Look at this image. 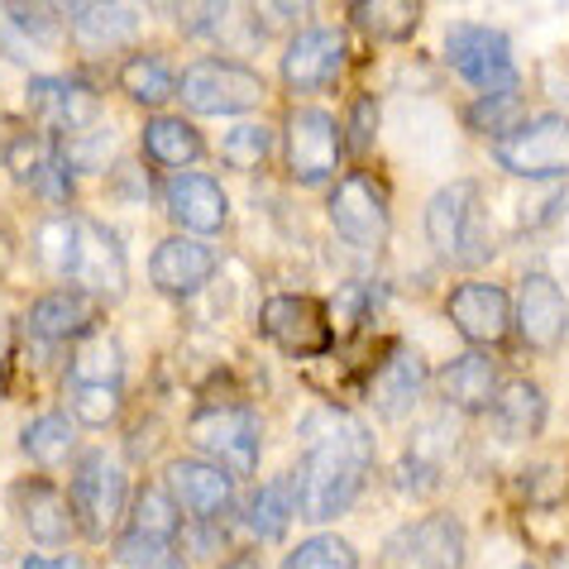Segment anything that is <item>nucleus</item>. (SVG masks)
I'll return each instance as SVG.
<instances>
[{
  "label": "nucleus",
  "instance_id": "13",
  "mask_svg": "<svg viewBox=\"0 0 569 569\" xmlns=\"http://www.w3.org/2000/svg\"><path fill=\"white\" fill-rule=\"evenodd\" d=\"M263 336L292 359H311L330 350V307L316 297H268L263 302Z\"/></svg>",
  "mask_w": 569,
  "mask_h": 569
},
{
  "label": "nucleus",
  "instance_id": "6",
  "mask_svg": "<svg viewBox=\"0 0 569 569\" xmlns=\"http://www.w3.org/2000/svg\"><path fill=\"white\" fill-rule=\"evenodd\" d=\"M330 226L350 249L359 254H383L388 230H392V211H388V192L373 172H345L330 187Z\"/></svg>",
  "mask_w": 569,
  "mask_h": 569
},
{
  "label": "nucleus",
  "instance_id": "41",
  "mask_svg": "<svg viewBox=\"0 0 569 569\" xmlns=\"http://www.w3.org/2000/svg\"><path fill=\"white\" fill-rule=\"evenodd\" d=\"M10 20L20 24V34H34L39 43H53L58 39V10H43V6H10Z\"/></svg>",
  "mask_w": 569,
  "mask_h": 569
},
{
  "label": "nucleus",
  "instance_id": "22",
  "mask_svg": "<svg viewBox=\"0 0 569 569\" xmlns=\"http://www.w3.org/2000/svg\"><path fill=\"white\" fill-rule=\"evenodd\" d=\"M436 388L455 412H488L498 402V363L488 359V350H469L460 359H450L446 369L436 373Z\"/></svg>",
  "mask_w": 569,
  "mask_h": 569
},
{
  "label": "nucleus",
  "instance_id": "1",
  "mask_svg": "<svg viewBox=\"0 0 569 569\" xmlns=\"http://www.w3.org/2000/svg\"><path fill=\"white\" fill-rule=\"evenodd\" d=\"M307 455L297 465V512L307 521H336L359 502L373 465V436L359 426V417L340 407H321L302 426Z\"/></svg>",
  "mask_w": 569,
  "mask_h": 569
},
{
  "label": "nucleus",
  "instance_id": "40",
  "mask_svg": "<svg viewBox=\"0 0 569 569\" xmlns=\"http://www.w3.org/2000/svg\"><path fill=\"white\" fill-rule=\"evenodd\" d=\"M72 417L82 426H110L120 417V388H72Z\"/></svg>",
  "mask_w": 569,
  "mask_h": 569
},
{
  "label": "nucleus",
  "instance_id": "12",
  "mask_svg": "<svg viewBox=\"0 0 569 569\" xmlns=\"http://www.w3.org/2000/svg\"><path fill=\"white\" fill-rule=\"evenodd\" d=\"M345 53H350L345 29H336V24L297 29V34L288 39V53H282V82H288V91H302V97L336 87V77L345 68Z\"/></svg>",
  "mask_w": 569,
  "mask_h": 569
},
{
  "label": "nucleus",
  "instance_id": "23",
  "mask_svg": "<svg viewBox=\"0 0 569 569\" xmlns=\"http://www.w3.org/2000/svg\"><path fill=\"white\" fill-rule=\"evenodd\" d=\"M216 254L197 240H163L149 254V282L168 297H192L201 282H211Z\"/></svg>",
  "mask_w": 569,
  "mask_h": 569
},
{
  "label": "nucleus",
  "instance_id": "35",
  "mask_svg": "<svg viewBox=\"0 0 569 569\" xmlns=\"http://www.w3.org/2000/svg\"><path fill=\"white\" fill-rule=\"evenodd\" d=\"M282 569H359V556H355V546L345 541V536L316 531L292 550L288 560H282Z\"/></svg>",
  "mask_w": 569,
  "mask_h": 569
},
{
  "label": "nucleus",
  "instance_id": "17",
  "mask_svg": "<svg viewBox=\"0 0 569 569\" xmlns=\"http://www.w3.org/2000/svg\"><path fill=\"white\" fill-rule=\"evenodd\" d=\"M10 498H14V512H20L29 541H39L43 550H53V556H58V550L77 536L72 502H68V493H58V483H49V479H20L10 488Z\"/></svg>",
  "mask_w": 569,
  "mask_h": 569
},
{
  "label": "nucleus",
  "instance_id": "30",
  "mask_svg": "<svg viewBox=\"0 0 569 569\" xmlns=\"http://www.w3.org/2000/svg\"><path fill=\"white\" fill-rule=\"evenodd\" d=\"M120 373H124V355L110 336H87L68 359L72 388H120Z\"/></svg>",
  "mask_w": 569,
  "mask_h": 569
},
{
  "label": "nucleus",
  "instance_id": "36",
  "mask_svg": "<svg viewBox=\"0 0 569 569\" xmlns=\"http://www.w3.org/2000/svg\"><path fill=\"white\" fill-rule=\"evenodd\" d=\"M116 556L124 569H187L178 541H163V536H139V531H120Z\"/></svg>",
  "mask_w": 569,
  "mask_h": 569
},
{
  "label": "nucleus",
  "instance_id": "10",
  "mask_svg": "<svg viewBox=\"0 0 569 569\" xmlns=\"http://www.w3.org/2000/svg\"><path fill=\"white\" fill-rule=\"evenodd\" d=\"M498 168L517 178H565L569 172V116H536L521 120V130L498 139Z\"/></svg>",
  "mask_w": 569,
  "mask_h": 569
},
{
  "label": "nucleus",
  "instance_id": "19",
  "mask_svg": "<svg viewBox=\"0 0 569 569\" xmlns=\"http://www.w3.org/2000/svg\"><path fill=\"white\" fill-rule=\"evenodd\" d=\"M10 168H14V178H20L39 201H49V207L72 201V163H68V153H62V144H53V139L20 134L10 144Z\"/></svg>",
  "mask_w": 569,
  "mask_h": 569
},
{
  "label": "nucleus",
  "instance_id": "7",
  "mask_svg": "<svg viewBox=\"0 0 569 569\" xmlns=\"http://www.w3.org/2000/svg\"><path fill=\"white\" fill-rule=\"evenodd\" d=\"M446 62L460 72V82H469L479 91V97H498V91H512V82H517L512 43L493 24H450Z\"/></svg>",
  "mask_w": 569,
  "mask_h": 569
},
{
  "label": "nucleus",
  "instance_id": "37",
  "mask_svg": "<svg viewBox=\"0 0 569 569\" xmlns=\"http://www.w3.org/2000/svg\"><path fill=\"white\" fill-rule=\"evenodd\" d=\"M469 124L479 134H498L508 139L512 130H521V91H498V97H479L469 106Z\"/></svg>",
  "mask_w": 569,
  "mask_h": 569
},
{
  "label": "nucleus",
  "instance_id": "31",
  "mask_svg": "<svg viewBox=\"0 0 569 569\" xmlns=\"http://www.w3.org/2000/svg\"><path fill=\"white\" fill-rule=\"evenodd\" d=\"M124 531L178 541V531H182V508L172 502V493H168L163 483H139V488H134V502H130V527H124Z\"/></svg>",
  "mask_w": 569,
  "mask_h": 569
},
{
  "label": "nucleus",
  "instance_id": "8",
  "mask_svg": "<svg viewBox=\"0 0 569 569\" xmlns=\"http://www.w3.org/2000/svg\"><path fill=\"white\" fill-rule=\"evenodd\" d=\"M29 116L39 120L43 139L72 144V139L97 130L101 91L87 87L82 77H34V82H29Z\"/></svg>",
  "mask_w": 569,
  "mask_h": 569
},
{
  "label": "nucleus",
  "instance_id": "15",
  "mask_svg": "<svg viewBox=\"0 0 569 569\" xmlns=\"http://www.w3.org/2000/svg\"><path fill=\"white\" fill-rule=\"evenodd\" d=\"M163 488L187 517L207 521V527L234 508V473H226L211 460H172L163 469Z\"/></svg>",
  "mask_w": 569,
  "mask_h": 569
},
{
  "label": "nucleus",
  "instance_id": "3",
  "mask_svg": "<svg viewBox=\"0 0 569 569\" xmlns=\"http://www.w3.org/2000/svg\"><path fill=\"white\" fill-rule=\"evenodd\" d=\"M72 517H77V531L91 536V541H110L116 527L130 512V473L116 455L106 450H91L82 455V465L72 473Z\"/></svg>",
  "mask_w": 569,
  "mask_h": 569
},
{
  "label": "nucleus",
  "instance_id": "42",
  "mask_svg": "<svg viewBox=\"0 0 569 569\" xmlns=\"http://www.w3.org/2000/svg\"><path fill=\"white\" fill-rule=\"evenodd\" d=\"M373 134H378V101L373 97H359L350 106V144L355 149H369Z\"/></svg>",
  "mask_w": 569,
  "mask_h": 569
},
{
  "label": "nucleus",
  "instance_id": "32",
  "mask_svg": "<svg viewBox=\"0 0 569 569\" xmlns=\"http://www.w3.org/2000/svg\"><path fill=\"white\" fill-rule=\"evenodd\" d=\"M350 20L363 29V39L373 43H402L421 20V6L412 0H369V6H355Z\"/></svg>",
  "mask_w": 569,
  "mask_h": 569
},
{
  "label": "nucleus",
  "instance_id": "20",
  "mask_svg": "<svg viewBox=\"0 0 569 569\" xmlns=\"http://www.w3.org/2000/svg\"><path fill=\"white\" fill-rule=\"evenodd\" d=\"M163 197H168L172 220L187 226L192 234H216L230 220L226 187H220L216 178H207V172H172L168 187H163Z\"/></svg>",
  "mask_w": 569,
  "mask_h": 569
},
{
  "label": "nucleus",
  "instance_id": "39",
  "mask_svg": "<svg viewBox=\"0 0 569 569\" xmlns=\"http://www.w3.org/2000/svg\"><path fill=\"white\" fill-rule=\"evenodd\" d=\"M268 149H273V130L268 124H259V120H244V124H234V130L226 134V144H220V153H226V163L230 168H259L263 158H268Z\"/></svg>",
  "mask_w": 569,
  "mask_h": 569
},
{
  "label": "nucleus",
  "instance_id": "38",
  "mask_svg": "<svg viewBox=\"0 0 569 569\" xmlns=\"http://www.w3.org/2000/svg\"><path fill=\"white\" fill-rule=\"evenodd\" d=\"M72 240H77V220H72V216H53V220H43L39 234H34V254H39V263H43V273L68 278Z\"/></svg>",
  "mask_w": 569,
  "mask_h": 569
},
{
  "label": "nucleus",
  "instance_id": "5",
  "mask_svg": "<svg viewBox=\"0 0 569 569\" xmlns=\"http://www.w3.org/2000/svg\"><path fill=\"white\" fill-rule=\"evenodd\" d=\"M178 97L197 110V116H249L259 110L268 87L254 68L230 58H197L192 68L178 77Z\"/></svg>",
  "mask_w": 569,
  "mask_h": 569
},
{
  "label": "nucleus",
  "instance_id": "26",
  "mask_svg": "<svg viewBox=\"0 0 569 569\" xmlns=\"http://www.w3.org/2000/svg\"><path fill=\"white\" fill-rule=\"evenodd\" d=\"M440 469H446V431H440V421H426L412 431V440H407L392 479H398L402 493L426 498L440 483Z\"/></svg>",
  "mask_w": 569,
  "mask_h": 569
},
{
  "label": "nucleus",
  "instance_id": "27",
  "mask_svg": "<svg viewBox=\"0 0 569 569\" xmlns=\"http://www.w3.org/2000/svg\"><path fill=\"white\" fill-rule=\"evenodd\" d=\"M502 440H536L546 426V392L531 378H512L498 388V402L488 407Z\"/></svg>",
  "mask_w": 569,
  "mask_h": 569
},
{
  "label": "nucleus",
  "instance_id": "29",
  "mask_svg": "<svg viewBox=\"0 0 569 569\" xmlns=\"http://www.w3.org/2000/svg\"><path fill=\"white\" fill-rule=\"evenodd\" d=\"M201 153H207V144H201V134L187 120L153 116L144 124V158L149 163H158V168H192Z\"/></svg>",
  "mask_w": 569,
  "mask_h": 569
},
{
  "label": "nucleus",
  "instance_id": "28",
  "mask_svg": "<svg viewBox=\"0 0 569 569\" xmlns=\"http://www.w3.org/2000/svg\"><path fill=\"white\" fill-rule=\"evenodd\" d=\"M297 517V483L288 473H278V479L259 483L254 493L244 502V527L259 536V541H282Z\"/></svg>",
  "mask_w": 569,
  "mask_h": 569
},
{
  "label": "nucleus",
  "instance_id": "34",
  "mask_svg": "<svg viewBox=\"0 0 569 569\" xmlns=\"http://www.w3.org/2000/svg\"><path fill=\"white\" fill-rule=\"evenodd\" d=\"M120 87H124V97L139 101V106H163L172 91H178V77H172L168 58H158V53H134V58L120 68Z\"/></svg>",
  "mask_w": 569,
  "mask_h": 569
},
{
  "label": "nucleus",
  "instance_id": "9",
  "mask_svg": "<svg viewBox=\"0 0 569 569\" xmlns=\"http://www.w3.org/2000/svg\"><path fill=\"white\" fill-rule=\"evenodd\" d=\"M68 278L77 282V292L91 302H116L130 288V263H124V244L97 220H77V240L68 259Z\"/></svg>",
  "mask_w": 569,
  "mask_h": 569
},
{
  "label": "nucleus",
  "instance_id": "16",
  "mask_svg": "<svg viewBox=\"0 0 569 569\" xmlns=\"http://www.w3.org/2000/svg\"><path fill=\"white\" fill-rule=\"evenodd\" d=\"M517 330L536 355L560 350L569 336V302L550 273H527L517 288Z\"/></svg>",
  "mask_w": 569,
  "mask_h": 569
},
{
  "label": "nucleus",
  "instance_id": "2",
  "mask_svg": "<svg viewBox=\"0 0 569 569\" xmlns=\"http://www.w3.org/2000/svg\"><path fill=\"white\" fill-rule=\"evenodd\" d=\"M426 240L440 259L450 263H479L488 259V207H483V187L479 182H450L440 187L431 197V207H426Z\"/></svg>",
  "mask_w": 569,
  "mask_h": 569
},
{
  "label": "nucleus",
  "instance_id": "21",
  "mask_svg": "<svg viewBox=\"0 0 569 569\" xmlns=\"http://www.w3.org/2000/svg\"><path fill=\"white\" fill-rule=\"evenodd\" d=\"M426 392V359L417 350H392L369 378V407L383 421H402Z\"/></svg>",
  "mask_w": 569,
  "mask_h": 569
},
{
  "label": "nucleus",
  "instance_id": "14",
  "mask_svg": "<svg viewBox=\"0 0 569 569\" xmlns=\"http://www.w3.org/2000/svg\"><path fill=\"white\" fill-rule=\"evenodd\" d=\"M446 311H450L455 330H460L469 345H479V350H493V345L512 340V302L493 282H460V288L446 297Z\"/></svg>",
  "mask_w": 569,
  "mask_h": 569
},
{
  "label": "nucleus",
  "instance_id": "44",
  "mask_svg": "<svg viewBox=\"0 0 569 569\" xmlns=\"http://www.w3.org/2000/svg\"><path fill=\"white\" fill-rule=\"evenodd\" d=\"M226 569H263V565H259L254 556H234V560H230Z\"/></svg>",
  "mask_w": 569,
  "mask_h": 569
},
{
  "label": "nucleus",
  "instance_id": "11",
  "mask_svg": "<svg viewBox=\"0 0 569 569\" xmlns=\"http://www.w3.org/2000/svg\"><path fill=\"white\" fill-rule=\"evenodd\" d=\"M282 149H288V172L297 182H326L336 178L340 168V153H345V139H340V124L316 106H302L288 116V130H282Z\"/></svg>",
  "mask_w": 569,
  "mask_h": 569
},
{
  "label": "nucleus",
  "instance_id": "43",
  "mask_svg": "<svg viewBox=\"0 0 569 569\" xmlns=\"http://www.w3.org/2000/svg\"><path fill=\"white\" fill-rule=\"evenodd\" d=\"M20 569H87L82 556H68V550H58V556H24Z\"/></svg>",
  "mask_w": 569,
  "mask_h": 569
},
{
  "label": "nucleus",
  "instance_id": "24",
  "mask_svg": "<svg viewBox=\"0 0 569 569\" xmlns=\"http://www.w3.org/2000/svg\"><path fill=\"white\" fill-rule=\"evenodd\" d=\"M29 330L49 345L62 340H87L97 330V302L72 288H58V292H43L34 307H29Z\"/></svg>",
  "mask_w": 569,
  "mask_h": 569
},
{
  "label": "nucleus",
  "instance_id": "18",
  "mask_svg": "<svg viewBox=\"0 0 569 569\" xmlns=\"http://www.w3.org/2000/svg\"><path fill=\"white\" fill-rule=\"evenodd\" d=\"M388 560H402V565H417V569H460L465 560V531L450 512H431L402 527L398 536L388 541Z\"/></svg>",
  "mask_w": 569,
  "mask_h": 569
},
{
  "label": "nucleus",
  "instance_id": "33",
  "mask_svg": "<svg viewBox=\"0 0 569 569\" xmlns=\"http://www.w3.org/2000/svg\"><path fill=\"white\" fill-rule=\"evenodd\" d=\"M20 446H24V455L34 465H62L68 455L77 450V426H72V417L68 412H43V417H34L24 426V436H20Z\"/></svg>",
  "mask_w": 569,
  "mask_h": 569
},
{
  "label": "nucleus",
  "instance_id": "25",
  "mask_svg": "<svg viewBox=\"0 0 569 569\" xmlns=\"http://www.w3.org/2000/svg\"><path fill=\"white\" fill-rule=\"evenodd\" d=\"M68 29L87 53H110L139 34V10L134 6H72Z\"/></svg>",
  "mask_w": 569,
  "mask_h": 569
},
{
  "label": "nucleus",
  "instance_id": "4",
  "mask_svg": "<svg viewBox=\"0 0 569 569\" xmlns=\"http://www.w3.org/2000/svg\"><path fill=\"white\" fill-rule=\"evenodd\" d=\"M187 436L201 450V460L220 465L226 473H254L259 469V446H263V426L254 407L240 402H211L192 412Z\"/></svg>",
  "mask_w": 569,
  "mask_h": 569
}]
</instances>
